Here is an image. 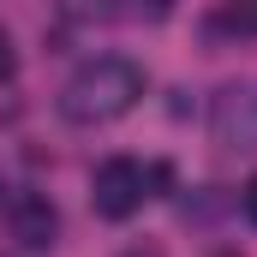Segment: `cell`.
<instances>
[{"mask_svg": "<svg viewBox=\"0 0 257 257\" xmlns=\"http://www.w3.org/2000/svg\"><path fill=\"white\" fill-rule=\"evenodd\" d=\"M6 227H12V239L24 245V251H42V245H54V233H60V215H54V203L42 192H18L6 203Z\"/></svg>", "mask_w": 257, "mask_h": 257, "instance_id": "277c9868", "label": "cell"}, {"mask_svg": "<svg viewBox=\"0 0 257 257\" xmlns=\"http://www.w3.org/2000/svg\"><path fill=\"white\" fill-rule=\"evenodd\" d=\"M132 257H144V251H132ZM150 257H156V251H150Z\"/></svg>", "mask_w": 257, "mask_h": 257, "instance_id": "9c48e42d", "label": "cell"}, {"mask_svg": "<svg viewBox=\"0 0 257 257\" xmlns=\"http://www.w3.org/2000/svg\"><path fill=\"white\" fill-rule=\"evenodd\" d=\"M12 72H18V54H12V36L0 30V84H12Z\"/></svg>", "mask_w": 257, "mask_h": 257, "instance_id": "52a82bcc", "label": "cell"}, {"mask_svg": "<svg viewBox=\"0 0 257 257\" xmlns=\"http://www.w3.org/2000/svg\"><path fill=\"white\" fill-rule=\"evenodd\" d=\"M227 24L233 30H257V0H233L227 6Z\"/></svg>", "mask_w": 257, "mask_h": 257, "instance_id": "5b68a950", "label": "cell"}, {"mask_svg": "<svg viewBox=\"0 0 257 257\" xmlns=\"http://www.w3.org/2000/svg\"><path fill=\"white\" fill-rule=\"evenodd\" d=\"M209 126H215V144L257 156V84H227L209 108Z\"/></svg>", "mask_w": 257, "mask_h": 257, "instance_id": "7a4b0ae2", "label": "cell"}, {"mask_svg": "<svg viewBox=\"0 0 257 257\" xmlns=\"http://www.w3.org/2000/svg\"><path fill=\"white\" fill-rule=\"evenodd\" d=\"M239 203H245V215H251V221H257V174H251V180H245V192H239Z\"/></svg>", "mask_w": 257, "mask_h": 257, "instance_id": "ba28073f", "label": "cell"}, {"mask_svg": "<svg viewBox=\"0 0 257 257\" xmlns=\"http://www.w3.org/2000/svg\"><path fill=\"white\" fill-rule=\"evenodd\" d=\"M90 197H96V215H108V221H126L132 209L144 203V168H138L132 156L102 162V168H96V180H90Z\"/></svg>", "mask_w": 257, "mask_h": 257, "instance_id": "3957f363", "label": "cell"}, {"mask_svg": "<svg viewBox=\"0 0 257 257\" xmlns=\"http://www.w3.org/2000/svg\"><path fill=\"white\" fill-rule=\"evenodd\" d=\"M132 12H138V18H150V24H162V18L174 12V0H138Z\"/></svg>", "mask_w": 257, "mask_h": 257, "instance_id": "8992f818", "label": "cell"}, {"mask_svg": "<svg viewBox=\"0 0 257 257\" xmlns=\"http://www.w3.org/2000/svg\"><path fill=\"white\" fill-rule=\"evenodd\" d=\"M138 96H144V66H132L126 54H96L66 78L60 114L72 126H108L138 108Z\"/></svg>", "mask_w": 257, "mask_h": 257, "instance_id": "6da1fadb", "label": "cell"}]
</instances>
